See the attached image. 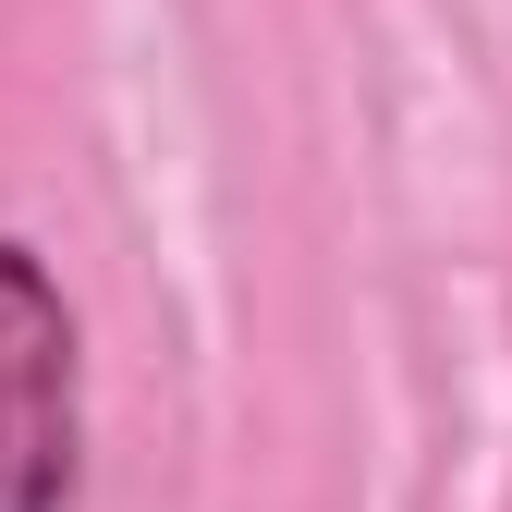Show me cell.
<instances>
[{"label": "cell", "instance_id": "obj_1", "mask_svg": "<svg viewBox=\"0 0 512 512\" xmlns=\"http://www.w3.org/2000/svg\"><path fill=\"white\" fill-rule=\"evenodd\" d=\"M86 452L74 403V305L25 244H0V512H61Z\"/></svg>", "mask_w": 512, "mask_h": 512}]
</instances>
